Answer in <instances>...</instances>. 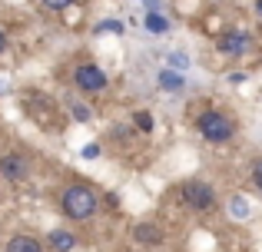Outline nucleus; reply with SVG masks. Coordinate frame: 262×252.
I'll return each instance as SVG.
<instances>
[{"instance_id":"12","label":"nucleus","mask_w":262,"mask_h":252,"mask_svg":"<svg viewBox=\"0 0 262 252\" xmlns=\"http://www.w3.org/2000/svg\"><path fill=\"white\" fill-rule=\"evenodd\" d=\"M143 27H146L149 33H166V30H169V20L163 17L160 10H146V20H143Z\"/></svg>"},{"instance_id":"3","label":"nucleus","mask_w":262,"mask_h":252,"mask_svg":"<svg viewBox=\"0 0 262 252\" xmlns=\"http://www.w3.org/2000/svg\"><path fill=\"white\" fill-rule=\"evenodd\" d=\"M179 199H183L186 209L192 213H212L219 206V193L212 182L206 179H183L179 182Z\"/></svg>"},{"instance_id":"9","label":"nucleus","mask_w":262,"mask_h":252,"mask_svg":"<svg viewBox=\"0 0 262 252\" xmlns=\"http://www.w3.org/2000/svg\"><path fill=\"white\" fill-rule=\"evenodd\" d=\"M77 246H80L77 233H70V229H63V226H57V229L47 233V249L50 252H73Z\"/></svg>"},{"instance_id":"6","label":"nucleus","mask_w":262,"mask_h":252,"mask_svg":"<svg viewBox=\"0 0 262 252\" xmlns=\"http://www.w3.org/2000/svg\"><path fill=\"white\" fill-rule=\"evenodd\" d=\"M252 43H256V40H252L249 30H226L216 47H219L223 57H246V53L252 50Z\"/></svg>"},{"instance_id":"1","label":"nucleus","mask_w":262,"mask_h":252,"mask_svg":"<svg viewBox=\"0 0 262 252\" xmlns=\"http://www.w3.org/2000/svg\"><path fill=\"white\" fill-rule=\"evenodd\" d=\"M57 209H60V216L70 219V222H90L103 209V199L90 182L70 179L67 186H60V193H57Z\"/></svg>"},{"instance_id":"2","label":"nucleus","mask_w":262,"mask_h":252,"mask_svg":"<svg viewBox=\"0 0 262 252\" xmlns=\"http://www.w3.org/2000/svg\"><path fill=\"white\" fill-rule=\"evenodd\" d=\"M196 133L203 136L206 143H212V146H226V143L236 140V133H239V120L232 117L229 110H219V106H206V110L196 117Z\"/></svg>"},{"instance_id":"14","label":"nucleus","mask_w":262,"mask_h":252,"mask_svg":"<svg viewBox=\"0 0 262 252\" xmlns=\"http://www.w3.org/2000/svg\"><path fill=\"white\" fill-rule=\"evenodd\" d=\"M133 123H136L140 133H153V129H156V120H153V113H149V110H136L133 113Z\"/></svg>"},{"instance_id":"11","label":"nucleus","mask_w":262,"mask_h":252,"mask_svg":"<svg viewBox=\"0 0 262 252\" xmlns=\"http://www.w3.org/2000/svg\"><path fill=\"white\" fill-rule=\"evenodd\" d=\"M166 66H169V70H176V73H186L192 66V60H189V53H186V50H169L166 53Z\"/></svg>"},{"instance_id":"7","label":"nucleus","mask_w":262,"mask_h":252,"mask_svg":"<svg viewBox=\"0 0 262 252\" xmlns=\"http://www.w3.org/2000/svg\"><path fill=\"white\" fill-rule=\"evenodd\" d=\"M133 242L140 249H160L163 242H166V229H163L160 222H153V219H140L133 226Z\"/></svg>"},{"instance_id":"18","label":"nucleus","mask_w":262,"mask_h":252,"mask_svg":"<svg viewBox=\"0 0 262 252\" xmlns=\"http://www.w3.org/2000/svg\"><path fill=\"white\" fill-rule=\"evenodd\" d=\"M100 153H103L100 143H86L83 146V159H100Z\"/></svg>"},{"instance_id":"13","label":"nucleus","mask_w":262,"mask_h":252,"mask_svg":"<svg viewBox=\"0 0 262 252\" xmlns=\"http://www.w3.org/2000/svg\"><path fill=\"white\" fill-rule=\"evenodd\" d=\"M229 216H236V219H249V216H252L249 199H246V196H232V199H229Z\"/></svg>"},{"instance_id":"10","label":"nucleus","mask_w":262,"mask_h":252,"mask_svg":"<svg viewBox=\"0 0 262 252\" xmlns=\"http://www.w3.org/2000/svg\"><path fill=\"white\" fill-rule=\"evenodd\" d=\"M156 83H160V90H166V93H179L186 86V73H176V70H169V66H163V70L156 73Z\"/></svg>"},{"instance_id":"4","label":"nucleus","mask_w":262,"mask_h":252,"mask_svg":"<svg viewBox=\"0 0 262 252\" xmlns=\"http://www.w3.org/2000/svg\"><path fill=\"white\" fill-rule=\"evenodd\" d=\"M70 77H73V86H77L83 97H100V93L110 90V77L100 63H77Z\"/></svg>"},{"instance_id":"15","label":"nucleus","mask_w":262,"mask_h":252,"mask_svg":"<svg viewBox=\"0 0 262 252\" xmlns=\"http://www.w3.org/2000/svg\"><path fill=\"white\" fill-rule=\"evenodd\" d=\"M249 182H252V189L256 193H262V156L256 163H252V169H249Z\"/></svg>"},{"instance_id":"5","label":"nucleus","mask_w":262,"mask_h":252,"mask_svg":"<svg viewBox=\"0 0 262 252\" xmlns=\"http://www.w3.org/2000/svg\"><path fill=\"white\" fill-rule=\"evenodd\" d=\"M33 173V156L24 153V149H7V153H0V179L7 182H27Z\"/></svg>"},{"instance_id":"16","label":"nucleus","mask_w":262,"mask_h":252,"mask_svg":"<svg viewBox=\"0 0 262 252\" xmlns=\"http://www.w3.org/2000/svg\"><path fill=\"white\" fill-rule=\"evenodd\" d=\"M40 4H43L47 10H53V13H63L67 7H73V4H77V0H40Z\"/></svg>"},{"instance_id":"19","label":"nucleus","mask_w":262,"mask_h":252,"mask_svg":"<svg viewBox=\"0 0 262 252\" xmlns=\"http://www.w3.org/2000/svg\"><path fill=\"white\" fill-rule=\"evenodd\" d=\"M7 50H10V37H7V30L0 27V57H4Z\"/></svg>"},{"instance_id":"17","label":"nucleus","mask_w":262,"mask_h":252,"mask_svg":"<svg viewBox=\"0 0 262 252\" xmlns=\"http://www.w3.org/2000/svg\"><path fill=\"white\" fill-rule=\"evenodd\" d=\"M70 113L80 120V123H83V120H90V110H86L83 103H77V100H70Z\"/></svg>"},{"instance_id":"8","label":"nucleus","mask_w":262,"mask_h":252,"mask_svg":"<svg viewBox=\"0 0 262 252\" xmlns=\"http://www.w3.org/2000/svg\"><path fill=\"white\" fill-rule=\"evenodd\" d=\"M4 252H47V242L30 236V233H13L4 242Z\"/></svg>"},{"instance_id":"20","label":"nucleus","mask_w":262,"mask_h":252,"mask_svg":"<svg viewBox=\"0 0 262 252\" xmlns=\"http://www.w3.org/2000/svg\"><path fill=\"white\" fill-rule=\"evenodd\" d=\"M256 13H259V17H262V0H256Z\"/></svg>"}]
</instances>
